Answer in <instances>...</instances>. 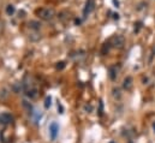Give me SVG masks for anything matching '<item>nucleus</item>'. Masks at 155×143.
Wrapping results in <instances>:
<instances>
[{
	"label": "nucleus",
	"instance_id": "nucleus-1",
	"mask_svg": "<svg viewBox=\"0 0 155 143\" xmlns=\"http://www.w3.org/2000/svg\"><path fill=\"white\" fill-rule=\"evenodd\" d=\"M36 14L43 19V20H52L55 16V12L53 8H48V7H42V8H39L36 10Z\"/></svg>",
	"mask_w": 155,
	"mask_h": 143
},
{
	"label": "nucleus",
	"instance_id": "nucleus-2",
	"mask_svg": "<svg viewBox=\"0 0 155 143\" xmlns=\"http://www.w3.org/2000/svg\"><path fill=\"white\" fill-rule=\"evenodd\" d=\"M24 92H25V95H27L30 100L36 99V98H37V95H39V89H37L35 85L24 84Z\"/></svg>",
	"mask_w": 155,
	"mask_h": 143
},
{
	"label": "nucleus",
	"instance_id": "nucleus-3",
	"mask_svg": "<svg viewBox=\"0 0 155 143\" xmlns=\"http://www.w3.org/2000/svg\"><path fill=\"white\" fill-rule=\"evenodd\" d=\"M111 45H112L113 47L118 48V49L123 48L124 45H125V39H124V36H122V35H115V36H113L112 40H111Z\"/></svg>",
	"mask_w": 155,
	"mask_h": 143
},
{
	"label": "nucleus",
	"instance_id": "nucleus-4",
	"mask_svg": "<svg viewBox=\"0 0 155 143\" xmlns=\"http://www.w3.org/2000/svg\"><path fill=\"white\" fill-rule=\"evenodd\" d=\"M58 134H59V125L55 122L51 123V125H49V136H51V140L54 141L57 138Z\"/></svg>",
	"mask_w": 155,
	"mask_h": 143
},
{
	"label": "nucleus",
	"instance_id": "nucleus-5",
	"mask_svg": "<svg viewBox=\"0 0 155 143\" xmlns=\"http://www.w3.org/2000/svg\"><path fill=\"white\" fill-rule=\"evenodd\" d=\"M94 6H95L94 0H87L85 6H84V10H83V14L87 17V16H88L93 10H94Z\"/></svg>",
	"mask_w": 155,
	"mask_h": 143
},
{
	"label": "nucleus",
	"instance_id": "nucleus-6",
	"mask_svg": "<svg viewBox=\"0 0 155 143\" xmlns=\"http://www.w3.org/2000/svg\"><path fill=\"white\" fill-rule=\"evenodd\" d=\"M132 85H134V83H132V77H126L125 79H124V83H123V87H124V89H126V90H131L132 89Z\"/></svg>",
	"mask_w": 155,
	"mask_h": 143
},
{
	"label": "nucleus",
	"instance_id": "nucleus-7",
	"mask_svg": "<svg viewBox=\"0 0 155 143\" xmlns=\"http://www.w3.org/2000/svg\"><path fill=\"white\" fill-rule=\"evenodd\" d=\"M12 122V117L8 113H2L0 116V123L1 124H10Z\"/></svg>",
	"mask_w": 155,
	"mask_h": 143
},
{
	"label": "nucleus",
	"instance_id": "nucleus-8",
	"mask_svg": "<svg viewBox=\"0 0 155 143\" xmlns=\"http://www.w3.org/2000/svg\"><path fill=\"white\" fill-rule=\"evenodd\" d=\"M28 25H29V28H30V29L36 30V31L41 28V24H40V22H37V20H30V22L28 23Z\"/></svg>",
	"mask_w": 155,
	"mask_h": 143
},
{
	"label": "nucleus",
	"instance_id": "nucleus-9",
	"mask_svg": "<svg viewBox=\"0 0 155 143\" xmlns=\"http://www.w3.org/2000/svg\"><path fill=\"white\" fill-rule=\"evenodd\" d=\"M109 48H111V43H109V42H107V43H105V45L102 46V49H101V53H102V54H107V53L109 52Z\"/></svg>",
	"mask_w": 155,
	"mask_h": 143
},
{
	"label": "nucleus",
	"instance_id": "nucleus-10",
	"mask_svg": "<svg viewBox=\"0 0 155 143\" xmlns=\"http://www.w3.org/2000/svg\"><path fill=\"white\" fill-rule=\"evenodd\" d=\"M6 13H7L8 16H12V14L14 13V6H13V5H7V6H6Z\"/></svg>",
	"mask_w": 155,
	"mask_h": 143
},
{
	"label": "nucleus",
	"instance_id": "nucleus-11",
	"mask_svg": "<svg viewBox=\"0 0 155 143\" xmlns=\"http://www.w3.org/2000/svg\"><path fill=\"white\" fill-rule=\"evenodd\" d=\"M115 77H117L115 67H111V69H109V78H111V79H115Z\"/></svg>",
	"mask_w": 155,
	"mask_h": 143
},
{
	"label": "nucleus",
	"instance_id": "nucleus-12",
	"mask_svg": "<svg viewBox=\"0 0 155 143\" xmlns=\"http://www.w3.org/2000/svg\"><path fill=\"white\" fill-rule=\"evenodd\" d=\"M64 67H65V63H64V61L57 63V70H63Z\"/></svg>",
	"mask_w": 155,
	"mask_h": 143
},
{
	"label": "nucleus",
	"instance_id": "nucleus-13",
	"mask_svg": "<svg viewBox=\"0 0 155 143\" xmlns=\"http://www.w3.org/2000/svg\"><path fill=\"white\" fill-rule=\"evenodd\" d=\"M4 29H5V23H4V20L0 18V35L4 33Z\"/></svg>",
	"mask_w": 155,
	"mask_h": 143
},
{
	"label": "nucleus",
	"instance_id": "nucleus-14",
	"mask_svg": "<svg viewBox=\"0 0 155 143\" xmlns=\"http://www.w3.org/2000/svg\"><path fill=\"white\" fill-rule=\"evenodd\" d=\"M51 106V98L48 96V98H46V101H45V107L46 108H48Z\"/></svg>",
	"mask_w": 155,
	"mask_h": 143
},
{
	"label": "nucleus",
	"instance_id": "nucleus-15",
	"mask_svg": "<svg viewBox=\"0 0 155 143\" xmlns=\"http://www.w3.org/2000/svg\"><path fill=\"white\" fill-rule=\"evenodd\" d=\"M153 129H154V131H155V123L153 124Z\"/></svg>",
	"mask_w": 155,
	"mask_h": 143
},
{
	"label": "nucleus",
	"instance_id": "nucleus-16",
	"mask_svg": "<svg viewBox=\"0 0 155 143\" xmlns=\"http://www.w3.org/2000/svg\"><path fill=\"white\" fill-rule=\"evenodd\" d=\"M111 143H113V142H111Z\"/></svg>",
	"mask_w": 155,
	"mask_h": 143
}]
</instances>
